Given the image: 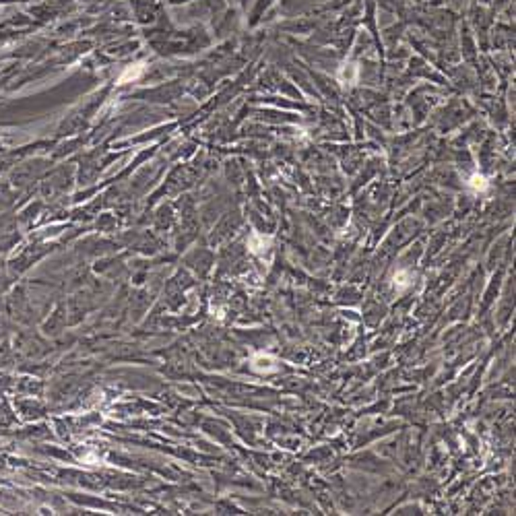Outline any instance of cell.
<instances>
[{"mask_svg": "<svg viewBox=\"0 0 516 516\" xmlns=\"http://www.w3.org/2000/svg\"><path fill=\"white\" fill-rule=\"evenodd\" d=\"M273 238L271 236H262V234H252L248 238V250L254 252V254H264L268 250V246H271Z\"/></svg>", "mask_w": 516, "mask_h": 516, "instance_id": "7a4b0ae2", "label": "cell"}, {"mask_svg": "<svg viewBox=\"0 0 516 516\" xmlns=\"http://www.w3.org/2000/svg\"><path fill=\"white\" fill-rule=\"evenodd\" d=\"M143 71H145V66H143V64H137V69H128V71H126V73L120 77V81L124 83V81H128V79H137V77H139Z\"/></svg>", "mask_w": 516, "mask_h": 516, "instance_id": "5b68a950", "label": "cell"}, {"mask_svg": "<svg viewBox=\"0 0 516 516\" xmlns=\"http://www.w3.org/2000/svg\"><path fill=\"white\" fill-rule=\"evenodd\" d=\"M252 370H256L260 374L275 372L277 370V360H275V357H271V355L258 353V355H254V360H252Z\"/></svg>", "mask_w": 516, "mask_h": 516, "instance_id": "6da1fadb", "label": "cell"}, {"mask_svg": "<svg viewBox=\"0 0 516 516\" xmlns=\"http://www.w3.org/2000/svg\"><path fill=\"white\" fill-rule=\"evenodd\" d=\"M413 285V273H409V271H398L396 275H394V287H396V291H405L407 287H411Z\"/></svg>", "mask_w": 516, "mask_h": 516, "instance_id": "3957f363", "label": "cell"}, {"mask_svg": "<svg viewBox=\"0 0 516 516\" xmlns=\"http://www.w3.org/2000/svg\"><path fill=\"white\" fill-rule=\"evenodd\" d=\"M469 186L473 188L475 192H483V190H487V180L481 176V174H475V176H471V180H469Z\"/></svg>", "mask_w": 516, "mask_h": 516, "instance_id": "277c9868", "label": "cell"}]
</instances>
